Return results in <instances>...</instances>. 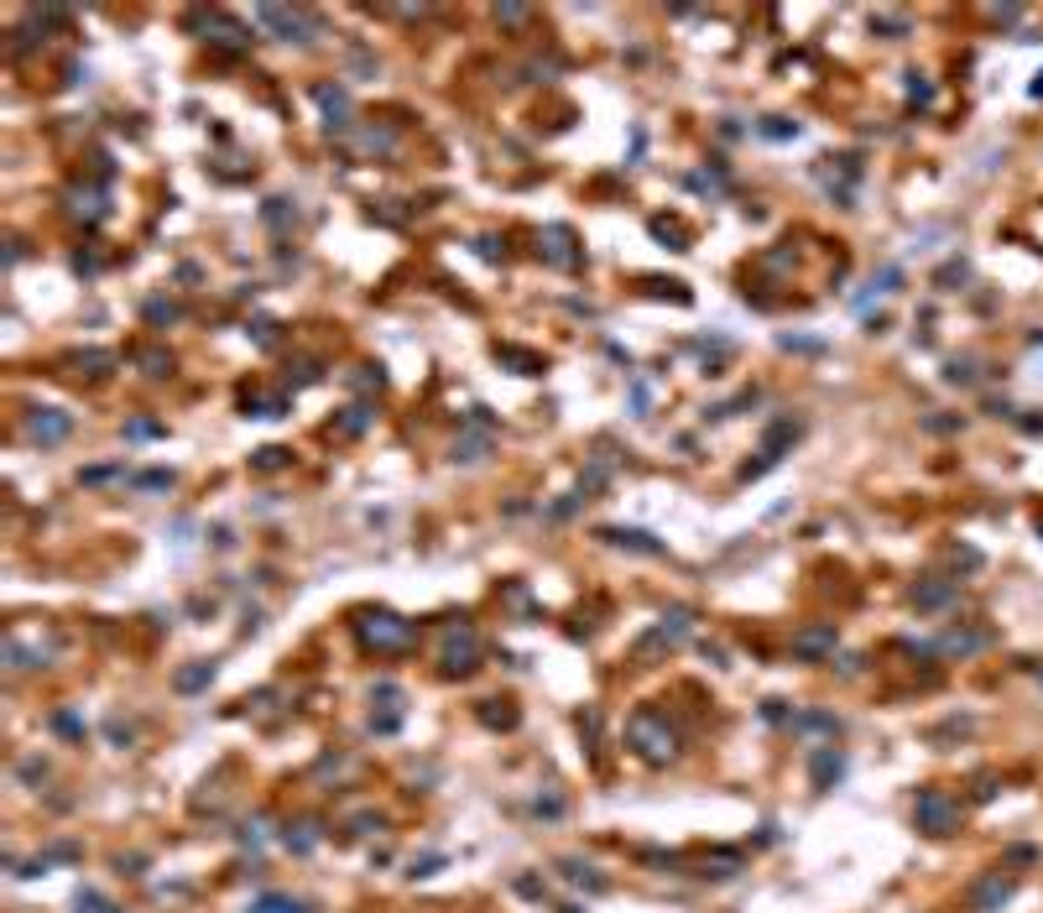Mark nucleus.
Returning <instances> with one entry per match:
<instances>
[{
	"label": "nucleus",
	"instance_id": "obj_1",
	"mask_svg": "<svg viewBox=\"0 0 1043 913\" xmlns=\"http://www.w3.org/2000/svg\"><path fill=\"white\" fill-rule=\"evenodd\" d=\"M626 736H631V747L642 751L647 762H668V757H678V736H673V726H668L663 710H637V715L626 721Z\"/></svg>",
	"mask_w": 1043,
	"mask_h": 913
},
{
	"label": "nucleus",
	"instance_id": "obj_2",
	"mask_svg": "<svg viewBox=\"0 0 1043 913\" xmlns=\"http://www.w3.org/2000/svg\"><path fill=\"white\" fill-rule=\"evenodd\" d=\"M913 820H918V830H929V835H950V830L960 825V804L950 799V793L923 789V793H918V804H913Z\"/></svg>",
	"mask_w": 1043,
	"mask_h": 913
},
{
	"label": "nucleus",
	"instance_id": "obj_3",
	"mask_svg": "<svg viewBox=\"0 0 1043 913\" xmlns=\"http://www.w3.org/2000/svg\"><path fill=\"white\" fill-rule=\"evenodd\" d=\"M355 626H360V637H366L375 653H396V647L413 637V626L402 622V616H392V611H366Z\"/></svg>",
	"mask_w": 1043,
	"mask_h": 913
},
{
	"label": "nucleus",
	"instance_id": "obj_4",
	"mask_svg": "<svg viewBox=\"0 0 1043 913\" xmlns=\"http://www.w3.org/2000/svg\"><path fill=\"white\" fill-rule=\"evenodd\" d=\"M475 658H480L475 632H470V626H454V632H449V643H444V668H449V673H470V668H475Z\"/></svg>",
	"mask_w": 1043,
	"mask_h": 913
},
{
	"label": "nucleus",
	"instance_id": "obj_5",
	"mask_svg": "<svg viewBox=\"0 0 1043 913\" xmlns=\"http://www.w3.org/2000/svg\"><path fill=\"white\" fill-rule=\"evenodd\" d=\"M1012 898V877H1001V872H991L986 882H980L976 893H970V908L976 913H991V908H1001Z\"/></svg>",
	"mask_w": 1043,
	"mask_h": 913
},
{
	"label": "nucleus",
	"instance_id": "obj_6",
	"mask_svg": "<svg viewBox=\"0 0 1043 913\" xmlns=\"http://www.w3.org/2000/svg\"><path fill=\"white\" fill-rule=\"evenodd\" d=\"M793 653L809 658V663L814 658H830L834 653V626H809V632H798V637H793Z\"/></svg>",
	"mask_w": 1043,
	"mask_h": 913
},
{
	"label": "nucleus",
	"instance_id": "obj_7",
	"mask_svg": "<svg viewBox=\"0 0 1043 913\" xmlns=\"http://www.w3.org/2000/svg\"><path fill=\"white\" fill-rule=\"evenodd\" d=\"M840 772H845V757H840L834 747H819V751H814V789H830Z\"/></svg>",
	"mask_w": 1043,
	"mask_h": 913
},
{
	"label": "nucleus",
	"instance_id": "obj_8",
	"mask_svg": "<svg viewBox=\"0 0 1043 913\" xmlns=\"http://www.w3.org/2000/svg\"><path fill=\"white\" fill-rule=\"evenodd\" d=\"M68 428H73V423H68V413H53V407L32 417V438H42V444H58V438H68Z\"/></svg>",
	"mask_w": 1043,
	"mask_h": 913
},
{
	"label": "nucleus",
	"instance_id": "obj_9",
	"mask_svg": "<svg viewBox=\"0 0 1043 913\" xmlns=\"http://www.w3.org/2000/svg\"><path fill=\"white\" fill-rule=\"evenodd\" d=\"M261 21H267V26H277L282 37H292V32L303 26V11H288V5H261Z\"/></svg>",
	"mask_w": 1043,
	"mask_h": 913
},
{
	"label": "nucleus",
	"instance_id": "obj_10",
	"mask_svg": "<svg viewBox=\"0 0 1043 913\" xmlns=\"http://www.w3.org/2000/svg\"><path fill=\"white\" fill-rule=\"evenodd\" d=\"M209 679H214V663H193V668H183L172 684H178V694H193V689H204Z\"/></svg>",
	"mask_w": 1043,
	"mask_h": 913
},
{
	"label": "nucleus",
	"instance_id": "obj_11",
	"mask_svg": "<svg viewBox=\"0 0 1043 913\" xmlns=\"http://www.w3.org/2000/svg\"><path fill=\"white\" fill-rule=\"evenodd\" d=\"M563 877H569L574 888H590V893L605 888V877H595V867H584V861H563Z\"/></svg>",
	"mask_w": 1043,
	"mask_h": 913
},
{
	"label": "nucleus",
	"instance_id": "obj_12",
	"mask_svg": "<svg viewBox=\"0 0 1043 913\" xmlns=\"http://www.w3.org/2000/svg\"><path fill=\"white\" fill-rule=\"evenodd\" d=\"M548 256H553L559 267H574V261H580V256L569 250V230H563V225H553V230H548Z\"/></svg>",
	"mask_w": 1043,
	"mask_h": 913
},
{
	"label": "nucleus",
	"instance_id": "obj_13",
	"mask_svg": "<svg viewBox=\"0 0 1043 913\" xmlns=\"http://www.w3.org/2000/svg\"><path fill=\"white\" fill-rule=\"evenodd\" d=\"M605 538H610V543H621V548H637V554H663V543H652L647 533H616V527H610Z\"/></svg>",
	"mask_w": 1043,
	"mask_h": 913
},
{
	"label": "nucleus",
	"instance_id": "obj_14",
	"mask_svg": "<svg viewBox=\"0 0 1043 913\" xmlns=\"http://www.w3.org/2000/svg\"><path fill=\"white\" fill-rule=\"evenodd\" d=\"M950 595H955V584H944V580H939V584H923V590H918L913 601L923 605V611H934V605H944Z\"/></svg>",
	"mask_w": 1043,
	"mask_h": 913
},
{
	"label": "nucleus",
	"instance_id": "obj_15",
	"mask_svg": "<svg viewBox=\"0 0 1043 913\" xmlns=\"http://www.w3.org/2000/svg\"><path fill=\"white\" fill-rule=\"evenodd\" d=\"M318 104L329 110V125H345V89H318Z\"/></svg>",
	"mask_w": 1043,
	"mask_h": 913
},
{
	"label": "nucleus",
	"instance_id": "obj_16",
	"mask_svg": "<svg viewBox=\"0 0 1043 913\" xmlns=\"http://www.w3.org/2000/svg\"><path fill=\"white\" fill-rule=\"evenodd\" d=\"M250 913H308L303 903H292V898H256L250 903Z\"/></svg>",
	"mask_w": 1043,
	"mask_h": 913
},
{
	"label": "nucleus",
	"instance_id": "obj_17",
	"mask_svg": "<svg viewBox=\"0 0 1043 913\" xmlns=\"http://www.w3.org/2000/svg\"><path fill=\"white\" fill-rule=\"evenodd\" d=\"M79 913H115V903L100 893H79Z\"/></svg>",
	"mask_w": 1043,
	"mask_h": 913
},
{
	"label": "nucleus",
	"instance_id": "obj_18",
	"mask_svg": "<svg viewBox=\"0 0 1043 913\" xmlns=\"http://www.w3.org/2000/svg\"><path fill=\"white\" fill-rule=\"evenodd\" d=\"M282 840H288V851H313V840H318V835H313L308 825H297V835L288 830V835H282Z\"/></svg>",
	"mask_w": 1043,
	"mask_h": 913
},
{
	"label": "nucleus",
	"instance_id": "obj_19",
	"mask_svg": "<svg viewBox=\"0 0 1043 913\" xmlns=\"http://www.w3.org/2000/svg\"><path fill=\"white\" fill-rule=\"evenodd\" d=\"M366 428V407H350V417H345V434H360Z\"/></svg>",
	"mask_w": 1043,
	"mask_h": 913
},
{
	"label": "nucleus",
	"instance_id": "obj_20",
	"mask_svg": "<svg viewBox=\"0 0 1043 913\" xmlns=\"http://www.w3.org/2000/svg\"><path fill=\"white\" fill-rule=\"evenodd\" d=\"M282 455H288V449H261V459H256V465H261V470H277V465H282Z\"/></svg>",
	"mask_w": 1043,
	"mask_h": 913
},
{
	"label": "nucleus",
	"instance_id": "obj_21",
	"mask_svg": "<svg viewBox=\"0 0 1043 913\" xmlns=\"http://www.w3.org/2000/svg\"><path fill=\"white\" fill-rule=\"evenodd\" d=\"M146 313H151V319H157V324H162V319H167V324H172V319H178V309H172V303H151V309H146Z\"/></svg>",
	"mask_w": 1043,
	"mask_h": 913
},
{
	"label": "nucleus",
	"instance_id": "obj_22",
	"mask_svg": "<svg viewBox=\"0 0 1043 913\" xmlns=\"http://www.w3.org/2000/svg\"><path fill=\"white\" fill-rule=\"evenodd\" d=\"M53 726H58L63 736H83V726H79V721H73V715H58V721H53Z\"/></svg>",
	"mask_w": 1043,
	"mask_h": 913
},
{
	"label": "nucleus",
	"instance_id": "obj_23",
	"mask_svg": "<svg viewBox=\"0 0 1043 913\" xmlns=\"http://www.w3.org/2000/svg\"><path fill=\"white\" fill-rule=\"evenodd\" d=\"M141 360L151 366V376H162V371H167V355H157V350H151V355H141Z\"/></svg>",
	"mask_w": 1043,
	"mask_h": 913
}]
</instances>
